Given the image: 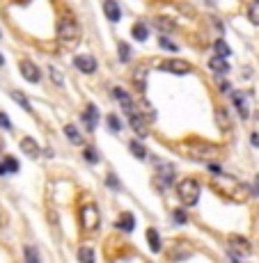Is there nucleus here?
<instances>
[{"instance_id": "18", "label": "nucleus", "mask_w": 259, "mask_h": 263, "mask_svg": "<svg viewBox=\"0 0 259 263\" xmlns=\"http://www.w3.org/2000/svg\"><path fill=\"white\" fill-rule=\"evenodd\" d=\"M147 241H149V247L152 252H160V238L156 229H147Z\"/></svg>"}, {"instance_id": "13", "label": "nucleus", "mask_w": 259, "mask_h": 263, "mask_svg": "<svg viewBox=\"0 0 259 263\" xmlns=\"http://www.w3.org/2000/svg\"><path fill=\"white\" fill-rule=\"evenodd\" d=\"M7 172H19V160L14 156H5L0 160V174H7Z\"/></svg>"}, {"instance_id": "4", "label": "nucleus", "mask_w": 259, "mask_h": 263, "mask_svg": "<svg viewBox=\"0 0 259 263\" xmlns=\"http://www.w3.org/2000/svg\"><path fill=\"white\" fill-rule=\"evenodd\" d=\"M80 222H83L85 229H97L99 226V208L94 206V204H87V206H83V210H80Z\"/></svg>"}, {"instance_id": "29", "label": "nucleus", "mask_w": 259, "mask_h": 263, "mask_svg": "<svg viewBox=\"0 0 259 263\" xmlns=\"http://www.w3.org/2000/svg\"><path fill=\"white\" fill-rule=\"evenodd\" d=\"M106 121H108V128H110L113 133H120V131H122V124H120V119H117L115 114H108Z\"/></svg>"}, {"instance_id": "10", "label": "nucleus", "mask_w": 259, "mask_h": 263, "mask_svg": "<svg viewBox=\"0 0 259 263\" xmlns=\"http://www.w3.org/2000/svg\"><path fill=\"white\" fill-rule=\"evenodd\" d=\"M129 121H131V126H133V131H136L140 137H145L147 133H149V128H147V121L142 119V114H140V113L129 114Z\"/></svg>"}, {"instance_id": "3", "label": "nucleus", "mask_w": 259, "mask_h": 263, "mask_svg": "<svg viewBox=\"0 0 259 263\" xmlns=\"http://www.w3.org/2000/svg\"><path fill=\"white\" fill-rule=\"evenodd\" d=\"M58 39L67 46H76L80 41V28L74 19H62L58 25Z\"/></svg>"}, {"instance_id": "30", "label": "nucleus", "mask_w": 259, "mask_h": 263, "mask_svg": "<svg viewBox=\"0 0 259 263\" xmlns=\"http://www.w3.org/2000/svg\"><path fill=\"white\" fill-rule=\"evenodd\" d=\"M129 57H131V48L122 41V44H120V60H122V62H129Z\"/></svg>"}, {"instance_id": "32", "label": "nucleus", "mask_w": 259, "mask_h": 263, "mask_svg": "<svg viewBox=\"0 0 259 263\" xmlns=\"http://www.w3.org/2000/svg\"><path fill=\"white\" fill-rule=\"evenodd\" d=\"M163 48H168V51H177V44H172L170 39H165V37H160V41H159Z\"/></svg>"}, {"instance_id": "11", "label": "nucleus", "mask_w": 259, "mask_h": 263, "mask_svg": "<svg viewBox=\"0 0 259 263\" xmlns=\"http://www.w3.org/2000/svg\"><path fill=\"white\" fill-rule=\"evenodd\" d=\"M229 247L234 249V252H239L241 256L250 254V243L245 241V238H241V236H232L229 238Z\"/></svg>"}, {"instance_id": "35", "label": "nucleus", "mask_w": 259, "mask_h": 263, "mask_svg": "<svg viewBox=\"0 0 259 263\" xmlns=\"http://www.w3.org/2000/svg\"><path fill=\"white\" fill-rule=\"evenodd\" d=\"M175 218H177V222H186V213H183V210H175Z\"/></svg>"}, {"instance_id": "25", "label": "nucleus", "mask_w": 259, "mask_h": 263, "mask_svg": "<svg viewBox=\"0 0 259 263\" xmlns=\"http://www.w3.org/2000/svg\"><path fill=\"white\" fill-rule=\"evenodd\" d=\"M216 53H218V57H222V60H225L227 55H232V51H229V46L225 44L222 39H218V41H216Z\"/></svg>"}, {"instance_id": "28", "label": "nucleus", "mask_w": 259, "mask_h": 263, "mask_svg": "<svg viewBox=\"0 0 259 263\" xmlns=\"http://www.w3.org/2000/svg\"><path fill=\"white\" fill-rule=\"evenodd\" d=\"M25 263H39V252L32 245L25 247Z\"/></svg>"}, {"instance_id": "41", "label": "nucleus", "mask_w": 259, "mask_h": 263, "mask_svg": "<svg viewBox=\"0 0 259 263\" xmlns=\"http://www.w3.org/2000/svg\"><path fill=\"white\" fill-rule=\"evenodd\" d=\"M234 263H239V261H234Z\"/></svg>"}, {"instance_id": "5", "label": "nucleus", "mask_w": 259, "mask_h": 263, "mask_svg": "<svg viewBox=\"0 0 259 263\" xmlns=\"http://www.w3.org/2000/svg\"><path fill=\"white\" fill-rule=\"evenodd\" d=\"M160 69H163V71H170V74L183 75V74L191 71V64L186 60H165V62H160Z\"/></svg>"}, {"instance_id": "34", "label": "nucleus", "mask_w": 259, "mask_h": 263, "mask_svg": "<svg viewBox=\"0 0 259 263\" xmlns=\"http://www.w3.org/2000/svg\"><path fill=\"white\" fill-rule=\"evenodd\" d=\"M85 158H87L90 163H97V160H99V156H97V153H94L92 149H85Z\"/></svg>"}, {"instance_id": "17", "label": "nucleus", "mask_w": 259, "mask_h": 263, "mask_svg": "<svg viewBox=\"0 0 259 263\" xmlns=\"http://www.w3.org/2000/svg\"><path fill=\"white\" fill-rule=\"evenodd\" d=\"M209 67L214 69L216 74H229V64H227L225 60H222V57H218V55L209 60Z\"/></svg>"}, {"instance_id": "26", "label": "nucleus", "mask_w": 259, "mask_h": 263, "mask_svg": "<svg viewBox=\"0 0 259 263\" xmlns=\"http://www.w3.org/2000/svg\"><path fill=\"white\" fill-rule=\"evenodd\" d=\"M248 19H250L255 25H259V0L257 2H252L250 7H248Z\"/></svg>"}, {"instance_id": "7", "label": "nucleus", "mask_w": 259, "mask_h": 263, "mask_svg": "<svg viewBox=\"0 0 259 263\" xmlns=\"http://www.w3.org/2000/svg\"><path fill=\"white\" fill-rule=\"evenodd\" d=\"M74 67L80 69L83 74H94L97 71V60L92 55H76L74 57Z\"/></svg>"}, {"instance_id": "33", "label": "nucleus", "mask_w": 259, "mask_h": 263, "mask_svg": "<svg viewBox=\"0 0 259 263\" xmlns=\"http://www.w3.org/2000/svg\"><path fill=\"white\" fill-rule=\"evenodd\" d=\"M0 126L5 128V131H12V121L7 119V114H2V113H0Z\"/></svg>"}, {"instance_id": "15", "label": "nucleus", "mask_w": 259, "mask_h": 263, "mask_svg": "<svg viewBox=\"0 0 259 263\" xmlns=\"http://www.w3.org/2000/svg\"><path fill=\"white\" fill-rule=\"evenodd\" d=\"M117 226H120L122 231L131 233V231H133V226H136V220H133V215H131V213H122V215H120V220H117Z\"/></svg>"}, {"instance_id": "6", "label": "nucleus", "mask_w": 259, "mask_h": 263, "mask_svg": "<svg viewBox=\"0 0 259 263\" xmlns=\"http://www.w3.org/2000/svg\"><path fill=\"white\" fill-rule=\"evenodd\" d=\"M19 69H21L23 78H25L28 83H39L41 74H39V69H37V64H35V62H30V60H21Z\"/></svg>"}, {"instance_id": "23", "label": "nucleus", "mask_w": 259, "mask_h": 263, "mask_svg": "<svg viewBox=\"0 0 259 263\" xmlns=\"http://www.w3.org/2000/svg\"><path fill=\"white\" fill-rule=\"evenodd\" d=\"M12 98H14L19 105H23V110H28V113H32V105H30V101L23 96L21 92H12Z\"/></svg>"}, {"instance_id": "37", "label": "nucleus", "mask_w": 259, "mask_h": 263, "mask_svg": "<svg viewBox=\"0 0 259 263\" xmlns=\"http://www.w3.org/2000/svg\"><path fill=\"white\" fill-rule=\"evenodd\" d=\"M250 140H252V144H255V147H259V135H257V133H252Z\"/></svg>"}, {"instance_id": "39", "label": "nucleus", "mask_w": 259, "mask_h": 263, "mask_svg": "<svg viewBox=\"0 0 259 263\" xmlns=\"http://www.w3.org/2000/svg\"><path fill=\"white\" fill-rule=\"evenodd\" d=\"M5 225V215H2V210H0V226Z\"/></svg>"}, {"instance_id": "19", "label": "nucleus", "mask_w": 259, "mask_h": 263, "mask_svg": "<svg viewBox=\"0 0 259 263\" xmlns=\"http://www.w3.org/2000/svg\"><path fill=\"white\" fill-rule=\"evenodd\" d=\"M78 261L80 263H94V249L83 245V247L78 249Z\"/></svg>"}, {"instance_id": "38", "label": "nucleus", "mask_w": 259, "mask_h": 263, "mask_svg": "<svg viewBox=\"0 0 259 263\" xmlns=\"http://www.w3.org/2000/svg\"><path fill=\"white\" fill-rule=\"evenodd\" d=\"M255 190H257V192H259V174H257V176H255Z\"/></svg>"}, {"instance_id": "12", "label": "nucleus", "mask_w": 259, "mask_h": 263, "mask_svg": "<svg viewBox=\"0 0 259 263\" xmlns=\"http://www.w3.org/2000/svg\"><path fill=\"white\" fill-rule=\"evenodd\" d=\"M21 151L28 158H37L39 156V144L32 140V137H23L21 140Z\"/></svg>"}, {"instance_id": "21", "label": "nucleus", "mask_w": 259, "mask_h": 263, "mask_svg": "<svg viewBox=\"0 0 259 263\" xmlns=\"http://www.w3.org/2000/svg\"><path fill=\"white\" fill-rule=\"evenodd\" d=\"M129 151L133 153V156L138 158V160H142V158L147 156V151H145V147L138 142V140H133V142H129Z\"/></svg>"}, {"instance_id": "16", "label": "nucleus", "mask_w": 259, "mask_h": 263, "mask_svg": "<svg viewBox=\"0 0 259 263\" xmlns=\"http://www.w3.org/2000/svg\"><path fill=\"white\" fill-rule=\"evenodd\" d=\"M234 103H237L241 117H243V119H248V117H250V105H248V98H245L243 94H237V96H234Z\"/></svg>"}, {"instance_id": "8", "label": "nucleus", "mask_w": 259, "mask_h": 263, "mask_svg": "<svg viewBox=\"0 0 259 263\" xmlns=\"http://www.w3.org/2000/svg\"><path fill=\"white\" fill-rule=\"evenodd\" d=\"M113 94H115V98L122 103V108H124V113L126 114H133V113H138L136 110V105H133V101H131V96L126 94V92L122 90V87H115L113 90Z\"/></svg>"}, {"instance_id": "31", "label": "nucleus", "mask_w": 259, "mask_h": 263, "mask_svg": "<svg viewBox=\"0 0 259 263\" xmlns=\"http://www.w3.org/2000/svg\"><path fill=\"white\" fill-rule=\"evenodd\" d=\"M108 186H110L113 190H122V183L117 181V176H115V174H108Z\"/></svg>"}, {"instance_id": "24", "label": "nucleus", "mask_w": 259, "mask_h": 263, "mask_svg": "<svg viewBox=\"0 0 259 263\" xmlns=\"http://www.w3.org/2000/svg\"><path fill=\"white\" fill-rule=\"evenodd\" d=\"M133 37H136L138 41H145L147 39V25L145 23H136V25H133Z\"/></svg>"}, {"instance_id": "22", "label": "nucleus", "mask_w": 259, "mask_h": 263, "mask_svg": "<svg viewBox=\"0 0 259 263\" xmlns=\"http://www.w3.org/2000/svg\"><path fill=\"white\" fill-rule=\"evenodd\" d=\"M64 135H67L74 144H83V137H80V133H78L74 126H64Z\"/></svg>"}, {"instance_id": "9", "label": "nucleus", "mask_w": 259, "mask_h": 263, "mask_svg": "<svg viewBox=\"0 0 259 263\" xmlns=\"http://www.w3.org/2000/svg\"><path fill=\"white\" fill-rule=\"evenodd\" d=\"M83 124L90 133L97 128V124H99V110H97L94 105H87V110H85V114H83Z\"/></svg>"}, {"instance_id": "40", "label": "nucleus", "mask_w": 259, "mask_h": 263, "mask_svg": "<svg viewBox=\"0 0 259 263\" xmlns=\"http://www.w3.org/2000/svg\"><path fill=\"white\" fill-rule=\"evenodd\" d=\"M2 64H5V57H2V55H0V67H2Z\"/></svg>"}, {"instance_id": "27", "label": "nucleus", "mask_w": 259, "mask_h": 263, "mask_svg": "<svg viewBox=\"0 0 259 263\" xmlns=\"http://www.w3.org/2000/svg\"><path fill=\"white\" fill-rule=\"evenodd\" d=\"M156 28H159L160 32H170V30H175V23L168 21V19H156Z\"/></svg>"}, {"instance_id": "2", "label": "nucleus", "mask_w": 259, "mask_h": 263, "mask_svg": "<svg viewBox=\"0 0 259 263\" xmlns=\"http://www.w3.org/2000/svg\"><path fill=\"white\" fill-rule=\"evenodd\" d=\"M177 195L183 206H195L199 199V183L195 179H181L177 183Z\"/></svg>"}, {"instance_id": "20", "label": "nucleus", "mask_w": 259, "mask_h": 263, "mask_svg": "<svg viewBox=\"0 0 259 263\" xmlns=\"http://www.w3.org/2000/svg\"><path fill=\"white\" fill-rule=\"evenodd\" d=\"M172 176H175V169H172L170 165L160 167V176H159L160 186H170V183H172Z\"/></svg>"}, {"instance_id": "14", "label": "nucleus", "mask_w": 259, "mask_h": 263, "mask_svg": "<svg viewBox=\"0 0 259 263\" xmlns=\"http://www.w3.org/2000/svg\"><path fill=\"white\" fill-rule=\"evenodd\" d=\"M103 12H106V16L113 23L120 21V7H117V2H115V0H106V2H103Z\"/></svg>"}, {"instance_id": "36", "label": "nucleus", "mask_w": 259, "mask_h": 263, "mask_svg": "<svg viewBox=\"0 0 259 263\" xmlns=\"http://www.w3.org/2000/svg\"><path fill=\"white\" fill-rule=\"evenodd\" d=\"M51 75H53V80L58 85H62V75H60V71H55V69H51Z\"/></svg>"}, {"instance_id": "1", "label": "nucleus", "mask_w": 259, "mask_h": 263, "mask_svg": "<svg viewBox=\"0 0 259 263\" xmlns=\"http://www.w3.org/2000/svg\"><path fill=\"white\" fill-rule=\"evenodd\" d=\"M186 153L195 160H216L220 156V147H216L211 142H188L186 144Z\"/></svg>"}]
</instances>
